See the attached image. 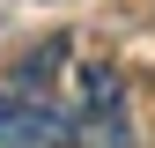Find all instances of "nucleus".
I'll list each match as a JSON object with an SVG mask.
<instances>
[{
  "label": "nucleus",
  "mask_w": 155,
  "mask_h": 148,
  "mask_svg": "<svg viewBox=\"0 0 155 148\" xmlns=\"http://www.w3.org/2000/svg\"><path fill=\"white\" fill-rule=\"evenodd\" d=\"M74 119H81V141H89V148H133L118 67H104V59H89V67H81V104H74Z\"/></svg>",
  "instance_id": "nucleus-2"
},
{
  "label": "nucleus",
  "mask_w": 155,
  "mask_h": 148,
  "mask_svg": "<svg viewBox=\"0 0 155 148\" xmlns=\"http://www.w3.org/2000/svg\"><path fill=\"white\" fill-rule=\"evenodd\" d=\"M0 148H81V119L45 89L0 82Z\"/></svg>",
  "instance_id": "nucleus-1"
}]
</instances>
